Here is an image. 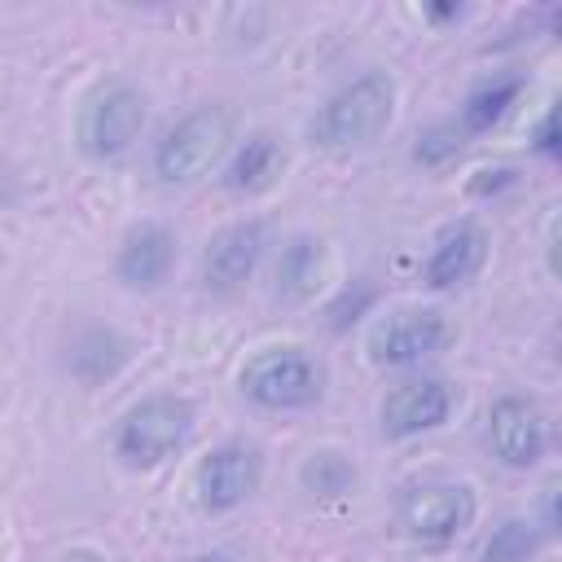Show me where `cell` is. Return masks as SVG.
<instances>
[{"instance_id":"1","label":"cell","mask_w":562,"mask_h":562,"mask_svg":"<svg viewBox=\"0 0 562 562\" xmlns=\"http://www.w3.org/2000/svg\"><path fill=\"white\" fill-rule=\"evenodd\" d=\"M395 119V79L386 70H364L351 83H342L325 105L312 114L307 136L316 149L351 154L373 145Z\"/></svg>"},{"instance_id":"2","label":"cell","mask_w":562,"mask_h":562,"mask_svg":"<svg viewBox=\"0 0 562 562\" xmlns=\"http://www.w3.org/2000/svg\"><path fill=\"white\" fill-rule=\"evenodd\" d=\"M193 404L176 391H154L140 395L136 404L123 408L119 426H114V457L127 470H158L167 465L193 435Z\"/></svg>"},{"instance_id":"3","label":"cell","mask_w":562,"mask_h":562,"mask_svg":"<svg viewBox=\"0 0 562 562\" xmlns=\"http://www.w3.org/2000/svg\"><path fill=\"white\" fill-rule=\"evenodd\" d=\"M228 145H233V114L224 105H193L154 140L149 167L162 184L184 189L206 180L224 162Z\"/></svg>"},{"instance_id":"4","label":"cell","mask_w":562,"mask_h":562,"mask_svg":"<svg viewBox=\"0 0 562 562\" xmlns=\"http://www.w3.org/2000/svg\"><path fill=\"white\" fill-rule=\"evenodd\" d=\"M241 395L268 413L312 408L325 391V369L307 347H263L241 364Z\"/></svg>"},{"instance_id":"5","label":"cell","mask_w":562,"mask_h":562,"mask_svg":"<svg viewBox=\"0 0 562 562\" xmlns=\"http://www.w3.org/2000/svg\"><path fill=\"white\" fill-rule=\"evenodd\" d=\"M145 119H149V105H145V97L132 83H101L79 105L75 145L92 162H114V158H123L140 140Z\"/></svg>"},{"instance_id":"6","label":"cell","mask_w":562,"mask_h":562,"mask_svg":"<svg viewBox=\"0 0 562 562\" xmlns=\"http://www.w3.org/2000/svg\"><path fill=\"white\" fill-rule=\"evenodd\" d=\"M479 518V496L470 483L457 479H426L408 483L395 501V522L417 544H448L470 531Z\"/></svg>"},{"instance_id":"7","label":"cell","mask_w":562,"mask_h":562,"mask_svg":"<svg viewBox=\"0 0 562 562\" xmlns=\"http://www.w3.org/2000/svg\"><path fill=\"white\" fill-rule=\"evenodd\" d=\"M452 342V325L439 307H400L373 325L364 351L378 369H413Z\"/></svg>"},{"instance_id":"8","label":"cell","mask_w":562,"mask_h":562,"mask_svg":"<svg viewBox=\"0 0 562 562\" xmlns=\"http://www.w3.org/2000/svg\"><path fill=\"white\" fill-rule=\"evenodd\" d=\"M263 483V452L246 439H228L211 448L193 470V496L206 514H233L241 509Z\"/></svg>"},{"instance_id":"9","label":"cell","mask_w":562,"mask_h":562,"mask_svg":"<svg viewBox=\"0 0 562 562\" xmlns=\"http://www.w3.org/2000/svg\"><path fill=\"white\" fill-rule=\"evenodd\" d=\"M452 404H457V391H452L448 378L417 373V378L395 382V386L382 395V404H378V426H382L386 439H417V435H430V430L448 426Z\"/></svg>"},{"instance_id":"10","label":"cell","mask_w":562,"mask_h":562,"mask_svg":"<svg viewBox=\"0 0 562 562\" xmlns=\"http://www.w3.org/2000/svg\"><path fill=\"white\" fill-rule=\"evenodd\" d=\"M487 448L505 470H531L549 452V422L536 400L501 395L487 408Z\"/></svg>"},{"instance_id":"11","label":"cell","mask_w":562,"mask_h":562,"mask_svg":"<svg viewBox=\"0 0 562 562\" xmlns=\"http://www.w3.org/2000/svg\"><path fill=\"white\" fill-rule=\"evenodd\" d=\"M268 250V224L263 220H237V224H224L206 250H202V285L215 290V294H233L241 290L259 259Z\"/></svg>"},{"instance_id":"12","label":"cell","mask_w":562,"mask_h":562,"mask_svg":"<svg viewBox=\"0 0 562 562\" xmlns=\"http://www.w3.org/2000/svg\"><path fill=\"white\" fill-rule=\"evenodd\" d=\"M483 263H487V228L479 220H452L435 233L422 259V281L430 290H457L470 277H479Z\"/></svg>"},{"instance_id":"13","label":"cell","mask_w":562,"mask_h":562,"mask_svg":"<svg viewBox=\"0 0 562 562\" xmlns=\"http://www.w3.org/2000/svg\"><path fill=\"white\" fill-rule=\"evenodd\" d=\"M171 263H176V233L158 220H140L119 241L114 277L127 290H158L171 277Z\"/></svg>"},{"instance_id":"14","label":"cell","mask_w":562,"mask_h":562,"mask_svg":"<svg viewBox=\"0 0 562 562\" xmlns=\"http://www.w3.org/2000/svg\"><path fill=\"white\" fill-rule=\"evenodd\" d=\"M127 356H132V342L114 325H83L66 347V369L75 382L101 386L127 364Z\"/></svg>"},{"instance_id":"15","label":"cell","mask_w":562,"mask_h":562,"mask_svg":"<svg viewBox=\"0 0 562 562\" xmlns=\"http://www.w3.org/2000/svg\"><path fill=\"white\" fill-rule=\"evenodd\" d=\"M325 272H329V255H325V241L312 237V233H299L281 246V259H277V299L281 303H312L325 285Z\"/></svg>"},{"instance_id":"16","label":"cell","mask_w":562,"mask_h":562,"mask_svg":"<svg viewBox=\"0 0 562 562\" xmlns=\"http://www.w3.org/2000/svg\"><path fill=\"white\" fill-rule=\"evenodd\" d=\"M281 167H285V154H281L277 136L272 132H255V136H246L228 154V162H224V189L228 193H263V189L277 184Z\"/></svg>"},{"instance_id":"17","label":"cell","mask_w":562,"mask_h":562,"mask_svg":"<svg viewBox=\"0 0 562 562\" xmlns=\"http://www.w3.org/2000/svg\"><path fill=\"white\" fill-rule=\"evenodd\" d=\"M522 92H527V79H522V75H496V79L479 83V88L465 97L457 127H461L465 136L492 132L496 123H505V114L518 105V97H522Z\"/></svg>"},{"instance_id":"18","label":"cell","mask_w":562,"mask_h":562,"mask_svg":"<svg viewBox=\"0 0 562 562\" xmlns=\"http://www.w3.org/2000/svg\"><path fill=\"white\" fill-rule=\"evenodd\" d=\"M299 483H303V492H312L321 501H338V496H347L356 487V461L347 452H338V448H321V452H312L303 461Z\"/></svg>"},{"instance_id":"19","label":"cell","mask_w":562,"mask_h":562,"mask_svg":"<svg viewBox=\"0 0 562 562\" xmlns=\"http://www.w3.org/2000/svg\"><path fill=\"white\" fill-rule=\"evenodd\" d=\"M540 544H544V531H540L536 518H505V522L492 527L479 558L483 562H527Z\"/></svg>"},{"instance_id":"20","label":"cell","mask_w":562,"mask_h":562,"mask_svg":"<svg viewBox=\"0 0 562 562\" xmlns=\"http://www.w3.org/2000/svg\"><path fill=\"white\" fill-rule=\"evenodd\" d=\"M465 149V132L452 123H430L426 132H417V145H413V162L426 167V171H443L448 162H457Z\"/></svg>"},{"instance_id":"21","label":"cell","mask_w":562,"mask_h":562,"mask_svg":"<svg viewBox=\"0 0 562 562\" xmlns=\"http://www.w3.org/2000/svg\"><path fill=\"white\" fill-rule=\"evenodd\" d=\"M369 303H373V285L351 281V285L329 303V329H347V325H356V321L369 312Z\"/></svg>"},{"instance_id":"22","label":"cell","mask_w":562,"mask_h":562,"mask_svg":"<svg viewBox=\"0 0 562 562\" xmlns=\"http://www.w3.org/2000/svg\"><path fill=\"white\" fill-rule=\"evenodd\" d=\"M531 149H536L540 158H558V114H553V110L540 114V123H536V132H531Z\"/></svg>"},{"instance_id":"23","label":"cell","mask_w":562,"mask_h":562,"mask_svg":"<svg viewBox=\"0 0 562 562\" xmlns=\"http://www.w3.org/2000/svg\"><path fill=\"white\" fill-rule=\"evenodd\" d=\"M514 180H518L514 167H492V171H479V176L470 180V193H474V198H492V193H501V189L514 184Z\"/></svg>"},{"instance_id":"24","label":"cell","mask_w":562,"mask_h":562,"mask_svg":"<svg viewBox=\"0 0 562 562\" xmlns=\"http://www.w3.org/2000/svg\"><path fill=\"white\" fill-rule=\"evenodd\" d=\"M48 562H105V558H101L97 549H83V544H79V549H61V553H53Z\"/></svg>"},{"instance_id":"25","label":"cell","mask_w":562,"mask_h":562,"mask_svg":"<svg viewBox=\"0 0 562 562\" xmlns=\"http://www.w3.org/2000/svg\"><path fill=\"white\" fill-rule=\"evenodd\" d=\"M465 9H422V18H430V22H457Z\"/></svg>"},{"instance_id":"26","label":"cell","mask_w":562,"mask_h":562,"mask_svg":"<svg viewBox=\"0 0 562 562\" xmlns=\"http://www.w3.org/2000/svg\"><path fill=\"white\" fill-rule=\"evenodd\" d=\"M184 562H228L224 553H198V558H184Z\"/></svg>"}]
</instances>
